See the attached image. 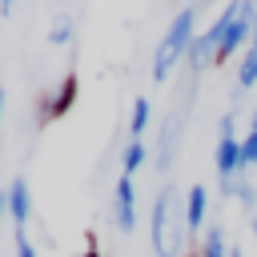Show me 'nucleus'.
<instances>
[{
    "label": "nucleus",
    "mask_w": 257,
    "mask_h": 257,
    "mask_svg": "<svg viewBox=\"0 0 257 257\" xmlns=\"http://www.w3.org/2000/svg\"><path fill=\"white\" fill-rule=\"evenodd\" d=\"M249 225H253V237H257V213H253V221H249Z\"/></svg>",
    "instance_id": "nucleus-19"
},
{
    "label": "nucleus",
    "mask_w": 257,
    "mask_h": 257,
    "mask_svg": "<svg viewBox=\"0 0 257 257\" xmlns=\"http://www.w3.org/2000/svg\"><path fill=\"white\" fill-rule=\"evenodd\" d=\"M241 165H257V128L241 137Z\"/></svg>",
    "instance_id": "nucleus-12"
},
{
    "label": "nucleus",
    "mask_w": 257,
    "mask_h": 257,
    "mask_svg": "<svg viewBox=\"0 0 257 257\" xmlns=\"http://www.w3.org/2000/svg\"><path fill=\"white\" fill-rule=\"evenodd\" d=\"M8 217V189H0V221Z\"/></svg>",
    "instance_id": "nucleus-17"
},
{
    "label": "nucleus",
    "mask_w": 257,
    "mask_h": 257,
    "mask_svg": "<svg viewBox=\"0 0 257 257\" xmlns=\"http://www.w3.org/2000/svg\"><path fill=\"white\" fill-rule=\"evenodd\" d=\"M0 116H4V88H0Z\"/></svg>",
    "instance_id": "nucleus-20"
},
{
    "label": "nucleus",
    "mask_w": 257,
    "mask_h": 257,
    "mask_svg": "<svg viewBox=\"0 0 257 257\" xmlns=\"http://www.w3.org/2000/svg\"><path fill=\"white\" fill-rule=\"evenodd\" d=\"M213 165H217L221 193H233L237 173L245 169V165H241V141L233 137V116H221V133H217V153H213Z\"/></svg>",
    "instance_id": "nucleus-3"
},
{
    "label": "nucleus",
    "mask_w": 257,
    "mask_h": 257,
    "mask_svg": "<svg viewBox=\"0 0 257 257\" xmlns=\"http://www.w3.org/2000/svg\"><path fill=\"white\" fill-rule=\"evenodd\" d=\"M28 213H32V193H28V181L16 177V181L8 185V217H12L16 229H24V225H28Z\"/></svg>",
    "instance_id": "nucleus-6"
},
{
    "label": "nucleus",
    "mask_w": 257,
    "mask_h": 257,
    "mask_svg": "<svg viewBox=\"0 0 257 257\" xmlns=\"http://www.w3.org/2000/svg\"><path fill=\"white\" fill-rule=\"evenodd\" d=\"M112 221L120 233H133L137 229V189H133V177L120 173L116 189H112Z\"/></svg>",
    "instance_id": "nucleus-5"
},
{
    "label": "nucleus",
    "mask_w": 257,
    "mask_h": 257,
    "mask_svg": "<svg viewBox=\"0 0 257 257\" xmlns=\"http://www.w3.org/2000/svg\"><path fill=\"white\" fill-rule=\"evenodd\" d=\"M76 88H80L76 72H64V80H60L52 92H44V96H40V124L60 120V116H64V112L76 104Z\"/></svg>",
    "instance_id": "nucleus-4"
},
{
    "label": "nucleus",
    "mask_w": 257,
    "mask_h": 257,
    "mask_svg": "<svg viewBox=\"0 0 257 257\" xmlns=\"http://www.w3.org/2000/svg\"><path fill=\"white\" fill-rule=\"evenodd\" d=\"M205 205H209V189L205 185H193L185 193V229L189 233H197L205 225Z\"/></svg>",
    "instance_id": "nucleus-7"
},
{
    "label": "nucleus",
    "mask_w": 257,
    "mask_h": 257,
    "mask_svg": "<svg viewBox=\"0 0 257 257\" xmlns=\"http://www.w3.org/2000/svg\"><path fill=\"white\" fill-rule=\"evenodd\" d=\"M16 257H36V245L28 241L24 229H16Z\"/></svg>",
    "instance_id": "nucleus-15"
},
{
    "label": "nucleus",
    "mask_w": 257,
    "mask_h": 257,
    "mask_svg": "<svg viewBox=\"0 0 257 257\" xmlns=\"http://www.w3.org/2000/svg\"><path fill=\"white\" fill-rule=\"evenodd\" d=\"M253 4H257V0H253Z\"/></svg>",
    "instance_id": "nucleus-22"
},
{
    "label": "nucleus",
    "mask_w": 257,
    "mask_h": 257,
    "mask_svg": "<svg viewBox=\"0 0 257 257\" xmlns=\"http://www.w3.org/2000/svg\"><path fill=\"white\" fill-rule=\"evenodd\" d=\"M80 257H100V249H96V233H88V249H84Z\"/></svg>",
    "instance_id": "nucleus-16"
},
{
    "label": "nucleus",
    "mask_w": 257,
    "mask_h": 257,
    "mask_svg": "<svg viewBox=\"0 0 257 257\" xmlns=\"http://www.w3.org/2000/svg\"><path fill=\"white\" fill-rule=\"evenodd\" d=\"M229 257H245V253H241V249H229Z\"/></svg>",
    "instance_id": "nucleus-21"
},
{
    "label": "nucleus",
    "mask_w": 257,
    "mask_h": 257,
    "mask_svg": "<svg viewBox=\"0 0 257 257\" xmlns=\"http://www.w3.org/2000/svg\"><path fill=\"white\" fill-rule=\"evenodd\" d=\"M193 24H197V4H189V8H181V12L173 16L169 32L161 36V44H157V52H153V80H169L173 68L189 56V44L197 40Z\"/></svg>",
    "instance_id": "nucleus-1"
},
{
    "label": "nucleus",
    "mask_w": 257,
    "mask_h": 257,
    "mask_svg": "<svg viewBox=\"0 0 257 257\" xmlns=\"http://www.w3.org/2000/svg\"><path fill=\"white\" fill-rule=\"evenodd\" d=\"M253 84H257V48L249 44L241 52V64H237V92L241 88H253Z\"/></svg>",
    "instance_id": "nucleus-8"
},
{
    "label": "nucleus",
    "mask_w": 257,
    "mask_h": 257,
    "mask_svg": "<svg viewBox=\"0 0 257 257\" xmlns=\"http://www.w3.org/2000/svg\"><path fill=\"white\" fill-rule=\"evenodd\" d=\"M233 197H237V201H241L245 209H253V205H257V189H253V185H249L245 177H241V181L233 185Z\"/></svg>",
    "instance_id": "nucleus-13"
},
{
    "label": "nucleus",
    "mask_w": 257,
    "mask_h": 257,
    "mask_svg": "<svg viewBox=\"0 0 257 257\" xmlns=\"http://www.w3.org/2000/svg\"><path fill=\"white\" fill-rule=\"evenodd\" d=\"M149 161V149H145V141H128L124 145V157H120V169H124V177H133L141 165Z\"/></svg>",
    "instance_id": "nucleus-11"
},
{
    "label": "nucleus",
    "mask_w": 257,
    "mask_h": 257,
    "mask_svg": "<svg viewBox=\"0 0 257 257\" xmlns=\"http://www.w3.org/2000/svg\"><path fill=\"white\" fill-rule=\"evenodd\" d=\"M197 257H229V241H225V229H221V225H209Z\"/></svg>",
    "instance_id": "nucleus-9"
},
{
    "label": "nucleus",
    "mask_w": 257,
    "mask_h": 257,
    "mask_svg": "<svg viewBox=\"0 0 257 257\" xmlns=\"http://www.w3.org/2000/svg\"><path fill=\"white\" fill-rule=\"evenodd\" d=\"M181 225H185V209L177 201V189H161L153 201V249L157 257H181Z\"/></svg>",
    "instance_id": "nucleus-2"
},
{
    "label": "nucleus",
    "mask_w": 257,
    "mask_h": 257,
    "mask_svg": "<svg viewBox=\"0 0 257 257\" xmlns=\"http://www.w3.org/2000/svg\"><path fill=\"white\" fill-rule=\"evenodd\" d=\"M12 12V0H0V16H8Z\"/></svg>",
    "instance_id": "nucleus-18"
},
{
    "label": "nucleus",
    "mask_w": 257,
    "mask_h": 257,
    "mask_svg": "<svg viewBox=\"0 0 257 257\" xmlns=\"http://www.w3.org/2000/svg\"><path fill=\"white\" fill-rule=\"evenodd\" d=\"M68 40H72V24H68V20H60V24L48 32V44H68Z\"/></svg>",
    "instance_id": "nucleus-14"
},
{
    "label": "nucleus",
    "mask_w": 257,
    "mask_h": 257,
    "mask_svg": "<svg viewBox=\"0 0 257 257\" xmlns=\"http://www.w3.org/2000/svg\"><path fill=\"white\" fill-rule=\"evenodd\" d=\"M149 116H153L149 100H145V96H137V100H133V116H128V137H133V141H141V137H145V128H149Z\"/></svg>",
    "instance_id": "nucleus-10"
}]
</instances>
